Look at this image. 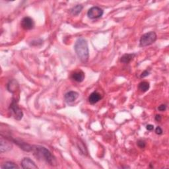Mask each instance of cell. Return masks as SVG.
<instances>
[{"label": "cell", "instance_id": "obj_3", "mask_svg": "<svg viewBox=\"0 0 169 169\" xmlns=\"http://www.w3.org/2000/svg\"><path fill=\"white\" fill-rule=\"evenodd\" d=\"M157 38V34L153 31L145 33L140 38L139 46L141 47H145L151 45L156 41Z\"/></svg>", "mask_w": 169, "mask_h": 169}, {"label": "cell", "instance_id": "obj_14", "mask_svg": "<svg viewBox=\"0 0 169 169\" xmlns=\"http://www.w3.org/2000/svg\"><path fill=\"white\" fill-rule=\"evenodd\" d=\"M18 87H19L18 83L15 80L10 81L8 85H7V89H8V91L10 93H13L15 91H16Z\"/></svg>", "mask_w": 169, "mask_h": 169}, {"label": "cell", "instance_id": "obj_23", "mask_svg": "<svg viewBox=\"0 0 169 169\" xmlns=\"http://www.w3.org/2000/svg\"><path fill=\"white\" fill-rule=\"evenodd\" d=\"M161 119H162V116H161L160 115H159V114L156 115V116H155V120L156 121H160L161 120Z\"/></svg>", "mask_w": 169, "mask_h": 169}, {"label": "cell", "instance_id": "obj_5", "mask_svg": "<svg viewBox=\"0 0 169 169\" xmlns=\"http://www.w3.org/2000/svg\"><path fill=\"white\" fill-rule=\"evenodd\" d=\"M104 11L99 7H93L90 8L87 12V16L91 19H96L101 17L103 15Z\"/></svg>", "mask_w": 169, "mask_h": 169}, {"label": "cell", "instance_id": "obj_2", "mask_svg": "<svg viewBox=\"0 0 169 169\" xmlns=\"http://www.w3.org/2000/svg\"><path fill=\"white\" fill-rule=\"evenodd\" d=\"M74 48L79 60L85 64L87 63L89 56V47L87 40L83 38H78L75 44Z\"/></svg>", "mask_w": 169, "mask_h": 169}, {"label": "cell", "instance_id": "obj_7", "mask_svg": "<svg viewBox=\"0 0 169 169\" xmlns=\"http://www.w3.org/2000/svg\"><path fill=\"white\" fill-rule=\"evenodd\" d=\"M21 26L25 30H31L33 29L34 23L32 18L29 17H25L22 19L21 21Z\"/></svg>", "mask_w": 169, "mask_h": 169}, {"label": "cell", "instance_id": "obj_22", "mask_svg": "<svg viewBox=\"0 0 169 169\" xmlns=\"http://www.w3.org/2000/svg\"><path fill=\"white\" fill-rule=\"evenodd\" d=\"M146 129L149 131H152L153 129H154V126L151 124H148L146 126Z\"/></svg>", "mask_w": 169, "mask_h": 169}, {"label": "cell", "instance_id": "obj_8", "mask_svg": "<svg viewBox=\"0 0 169 169\" xmlns=\"http://www.w3.org/2000/svg\"><path fill=\"white\" fill-rule=\"evenodd\" d=\"M21 166L23 168H32L38 169V167L35 164L33 160H31L29 157H25L21 160Z\"/></svg>", "mask_w": 169, "mask_h": 169}, {"label": "cell", "instance_id": "obj_21", "mask_svg": "<svg viewBox=\"0 0 169 169\" xmlns=\"http://www.w3.org/2000/svg\"><path fill=\"white\" fill-rule=\"evenodd\" d=\"M149 75V72H148L147 70H145V71H144V72L141 74V78H144V77H147V76H148Z\"/></svg>", "mask_w": 169, "mask_h": 169}, {"label": "cell", "instance_id": "obj_4", "mask_svg": "<svg viewBox=\"0 0 169 169\" xmlns=\"http://www.w3.org/2000/svg\"><path fill=\"white\" fill-rule=\"evenodd\" d=\"M9 111L11 114L13 115L14 118L17 120H21L23 118V112L21 111V109L19 107L18 100L17 99L13 98L12 102H11V104L9 107Z\"/></svg>", "mask_w": 169, "mask_h": 169}, {"label": "cell", "instance_id": "obj_13", "mask_svg": "<svg viewBox=\"0 0 169 169\" xmlns=\"http://www.w3.org/2000/svg\"><path fill=\"white\" fill-rule=\"evenodd\" d=\"M136 56V54H125L121 58L120 62L124 64H128Z\"/></svg>", "mask_w": 169, "mask_h": 169}, {"label": "cell", "instance_id": "obj_20", "mask_svg": "<svg viewBox=\"0 0 169 169\" xmlns=\"http://www.w3.org/2000/svg\"><path fill=\"white\" fill-rule=\"evenodd\" d=\"M155 132L157 134L161 135L163 133V129L160 126H158V127H157L155 129Z\"/></svg>", "mask_w": 169, "mask_h": 169}, {"label": "cell", "instance_id": "obj_18", "mask_svg": "<svg viewBox=\"0 0 169 169\" xmlns=\"http://www.w3.org/2000/svg\"><path fill=\"white\" fill-rule=\"evenodd\" d=\"M137 144L138 145V147L140 148H144L145 147V145H146V143H145V141L143 140H139L137 142Z\"/></svg>", "mask_w": 169, "mask_h": 169}, {"label": "cell", "instance_id": "obj_10", "mask_svg": "<svg viewBox=\"0 0 169 169\" xmlns=\"http://www.w3.org/2000/svg\"><path fill=\"white\" fill-rule=\"evenodd\" d=\"M72 78L73 79L78 83H81L85 79V73L82 71H76L72 75Z\"/></svg>", "mask_w": 169, "mask_h": 169}, {"label": "cell", "instance_id": "obj_12", "mask_svg": "<svg viewBox=\"0 0 169 169\" xmlns=\"http://www.w3.org/2000/svg\"><path fill=\"white\" fill-rule=\"evenodd\" d=\"M14 142L16 143L17 145H19V147H20L21 149H22L23 150H24L25 151L27 152H30V151H32V149H33V146H31V145L27 144L26 143L24 142H22L21 141H18V140H13Z\"/></svg>", "mask_w": 169, "mask_h": 169}, {"label": "cell", "instance_id": "obj_15", "mask_svg": "<svg viewBox=\"0 0 169 169\" xmlns=\"http://www.w3.org/2000/svg\"><path fill=\"white\" fill-rule=\"evenodd\" d=\"M83 8V7L81 5H77L76 6H75L73 8L71 9L70 13L73 15V16H76V15H78L81 12Z\"/></svg>", "mask_w": 169, "mask_h": 169}, {"label": "cell", "instance_id": "obj_16", "mask_svg": "<svg viewBox=\"0 0 169 169\" xmlns=\"http://www.w3.org/2000/svg\"><path fill=\"white\" fill-rule=\"evenodd\" d=\"M138 87L141 92H146L150 88V85L147 81H142L139 84Z\"/></svg>", "mask_w": 169, "mask_h": 169}, {"label": "cell", "instance_id": "obj_19", "mask_svg": "<svg viewBox=\"0 0 169 169\" xmlns=\"http://www.w3.org/2000/svg\"><path fill=\"white\" fill-rule=\"evenodd\" d=\"M166 109H167V106L165 104H161L160 106H159V107H158V110L160 112L165 111H166Z\"/></svg>", "mask_w": 169, "mask_h": 169}, {"label": "cell", "instance_id": "obj_11", "mask_svg": "<svg viewBox=\"0 0 169 169\" xmlns=\"http://www.w3.org/2000/svg\"><path fill=\"white\" fill-rule=\"evenodd\" d=\"M101 99H102V97L100 94L98 92L95 91L90 95L89 97V102L91 104H94L98 103V102H99Z\"/></svg>", "mask_w": 169, "mask_h": 169}, {"label": "cell", "instance_id": "obj_9", "mask_svg": "<svg viewBox=\"0 0 169 169\" xmlns=\"http://www.w3.org/2000/svg\"><path fill=\"white\" fill-rule=\"evenodd\" d=\"M79 97V93L76 91H69L64 96L65 100L68 102V103H73Z\"/></svg>", "mask_w": 169, "mask_h": 169}, {"label": "cell", "instance_id": "obj_17", "mask_svg": "<svg viewBox=\"0 0 169 169\" xmlns=\"http://www.w3.org/2000/svg\"><path fill=\"white\" fill-rule=\"evenodd\" d=\"M2 169H5V168H19V167L17 165L11 161H7V162L3 163L2 165Z\"/></svg>", "mask_w": 169, "mask_h": 169}, {"label": "cell", "instance_id": "obj_6", "mask_svg": "<svg viewBox=\"0 0 169 169\" xmlns=\"http://www.w3.org/2000/svg\"><path fill=\"white\" fill-rule=\"evenodd\" d=\"M0 144H1V145H0V151H1L2 153L11 150V149L13 147V145L11 141L6 138H4L2 136L1 137V139H0Z\"/></svg>", "mask_w": 169, "mask_h": 169}, {"label": "cell", "instance_id": "obj_1", "mask_svg": "<svg viewBox=\"0 0 169 169\" xmlns=\"http://www.w3.org/2000/svg\"><path fill=\"white\" fill-rule=\"evenodd\" d=\"M32 151L34 153V155L38 159L44 160L52 166L56 165V160L55 157L46 147L39 145H33Z\"/></svg>", "mask_w": 169, "mask_h": 169}]
</instances>
